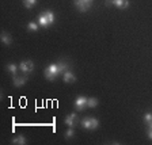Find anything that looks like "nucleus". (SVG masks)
I'll use <instances>...</instances> for the list:
<instances>
[{
  "instance_id": "14",
  "label": "nucleus",
  "mask_w": 152,
  "mask_h": 145,
  "mask_svg": "<svg viewBox=\"0 0 152 145\" xmlns=\"http://www.w3.org/2000/svg\"><path fill=\"white\" fill-rule=\"evenodd\" d=\"M11 142H12V144H16V145H25L27 141H26V138L23 136H18V137H15V138H12Z\"/></svg>"
},
{
  "instance_id": "12",
  "label": "nucleus",
  "mask_w": 152,
  "mask_h": 145,
  "mask_svg": "<svg viewBox=\"0 0 152 145\" xmlns=\"http://www.w3.org/2000/svg\"><path fill=\"white\" fill-rule=\"evenodd\" d=\"M7 71H8L12 76H15L16 72H18V66H16V64L10 63V64H7Z\"/></svg>"
},
{
  "instance_id": "7",
  "label": "nucleus",
  "mask_w": 152,
  "mask_h": 145,
  "mask_svg": "<svg viewBox=\"0 0 152 145\" xmlns=\"http://www.w3.org/2000/svg\"><path fill=\"white\" fill-rule=\"evenodd\" d=\"M12 82H14V85L15 87H22L26 82H27V76H12Z\"/></svg>"
},
{
  "instance_id": "18",
  "label": "nucleus",
  "mask_w": 152,
  "mask_h": 145,
  "mask_svg": "<svg viewBox=\"0 0 152 145\" xmlns=\"http://www.w3.org/2000/svg\"><path fill=\"white\" fill-rule=\"evenodd\" d=\"M73 134H75V130H73V128H69V129L65 132V138H71V137H73Z\"/></svg>"
},
{
  "instance_id": "5",
  "label": "nucleus",
  "mask_w": 152,
  "mask_h": 145,
  "mask_svg": "<svg viewBox=\"0 0 152 145\" xmlns=\"http://www.w3.org/2000/svg\"><path fill=\"white\" fill-rule=\"evenodd\" d=\"M75 107L77 111H82L87 107V98L86 96H77L75 101Z\"/></svg>"
},
{
  "instance_id": "16",
  "label": "nucleus",
  "mask_w": 152,
  "mask_h": 145,
  "mask_svg": "<svg viewBox=\"0 0 152 145\" xmlns=\"http://www.w3.org/2000/svg\"><path fill=\"white\" fill-rule=\"evenodd\" d=\"M38 23H35V22H28V25H27V30L28 31H37L38 30Z\"/></svg>"
},
{
  "instance_id": "4",
  "label": "nucleus",
  "mask_w": 152,
  "mask_h": 145,
  "mask_svg": "<svg viewBox=\"0 0 152 145\" xmlns=\"http://www.w3.org/2000/svg\"><path fill=\"white\" fill-rule=\"evenodd\" d=\"M19 69L22 71L23 75H30V73L34 71V63L30 60L22 61V63L19 64Z\"/></svg>"
},
{
  "instance_id": "11",
  "label": "nucleus",
  "mask_w": 152,
  "mask_h": 145,
  "mask_svg": "<svg viewBox=\"0 0 152 145\" xmlns=\"http://www.w3.org/2000/svg\"><path fill=\"white\" fill-rule=\"evenodd\" d=\"M0 38H1V42H3V44L6 45V46H8V45L12 44V38L10 37L8 33L3 31V33H1V37H0Z\"/></svg>"
},
{
  "instance_id": "9",
  "label": "nucleus",
  "mask_w": 152,
  "mask_h": 145,
  "mask_svg": "<svg viewBox=\"0 0 152 145\" xmlns=\"http://www.w3.org/2000/svg\"><path fill=\"white\" fill-rule=\"evenodd\" d=\"M110 3L113 4V6H115L117 8L125 9L129 6V0H110Z\"/></svg>"
},
{
  "instance_id": "19",
  "label": "nucleus",
  "mask_w": 152,
  "mask_h": 145,
  "mask_svg": "<svg viewBox=\"0 0 152 145\" xmlns=\"http://www.w3.org/2000/svg\"><path fill=\"white\" fill-rule=\"evenodd\" d=\"M147 134H148V137L152 140V125H149V126H148V130H147Z\"/></svg>"
},
{
  "instance_id": "13",
  "label": "nucleus",
  "mask_w": 152,
  "mask_h": 145,
  "mask_svg": "<svg viewBox=\"0 0 152 145\" xmlns=\"http://www.w3.org/2000/svg\"><path fill=\"white\" fill-rule=\"evenodd\" d=\"M98 99L96 98H88L87 99V107H90V109H94V107H96L98 106Z\"/></svg>"
},
{
  "instance_id": "8",
  "label": "nucleus",
  "mask_w": 152,
  "mask_h": 145,
  "mask_svg": "<svg viewBox=\"0 0 152 145\" xmlns=\"http://www.w3.org/2000/svg\"><path fill=\"white\" fill-rule=\"evenodd\" d=\"M37 22H38V25L41 26V27H44V28H46V27H49L50 26V23H49V19H48V16H46V14H41V15L38 16V19H37Z\"/></svg>"
},
{
  "instance_id": "3",
  "label": "nucleus",
  "mask_w": 152,
  "mask_h": 145,
  "mask_svg": "<svg viewBox=\"0 0 152 145\" xmlns=\"http://www.w3.org/2000/svg\"><path fill=\"white\" fill-rule=\"evenodd\" d=\"M73 3H75L76 8L79 9L80 12H86V11H88L91 8L94 0H73Z\"/></svg>"
},
{
  "instance_id": "1",
  "label": "nucleus",
  "mask_w": 152,
  "mask_h": 145,
  "mask_svg": "<svg viewBox=\"0 0 152 145\" xmlns=\"http://www.w3.org/2000/svg\"><path fill=\"white\" fill-rule=\"evenodd\" d=\"M66 71H68V64H66L64 60H61V61H58V63L49 64V65L45 68L44 75H45V79L46 80L53 82V80L57 79V76L64 73V72H66Z\"/></svg>"
},
{
  "instance_id": "2",
  "label": "nucleus",
  "mask_w": 152,
  "mask_h": 145,
  "mask_svg": "<svg viewBox=\"0 0 152 145\" xmlns=\"http://www.w3.org/2000/svg\"><path fill=\"white\" fill-rule=\"evenodd\" d=\"M80 123H82V126L84 128V129H87V130H95L96 128L99 126V121L96 119V118H94V117L83 118Z\"/></svg>"
},
{
  "instance_id": "17",
  "label": "nucleus",
  "mask_w": 152,
  "mask_h": 145,
  "mask_svg": "<svg viewBox=\"0 0 152 145\" xmlns=\"http://www.w3.org/2000/svg\"><path fill=\"white\" fill-rule=\"evenodd\" d=\"M142 119H144V122L147 123V125H152V113H147L145 115H144V118H142Z\"/></svg>"
},
{
  "instance_id": "10",
  "label": "nucleus",
  "mask_w": 152,
  "mask_h": 145,
  "mask_svg": "<svg viewBox=\"0 0 152 145\" xmlns=\"http://www.w3.org/2000/svg\"><path fill=\"white\" fill-rule=\"evenodd\" d=\"M63 75H64L63 79H64V82H65V83H75L76 76L73 75V72H71V71H66V72H64Z\"/></svg>"
},
{
  "instance_id": "15",
  "label": "nucleus",
  "mask_w": 152,
  "mask_h": 145,
  "mask_svg": "<svg viewBox=\"0 0 152 145\" xmlns=\"http://www.w3.org/2000/svg\"><path fill=\"white\" fill-rule=\"evenodd\" d=\"M37 4V0H23V6L26 7V8H33V7Z\"/></svg>"
},
{
  "instance_id": "6",
  "label": "nucleus",
  "mask_w": 152,
  "mask_h": 145,
  "mask_svg": "<svg viewBox=\"0 0 152 145\" xmlns=\"http://www.w3.org/2000/svg\"><path fill=\"white\" fill-rule=\"evenodd\" d=\"M64 122H65V125H68L69 128H75L76 125H77V115H76L75 113L69 114V115H66L65 117Z\"/></svg>"
}]
</instances>
